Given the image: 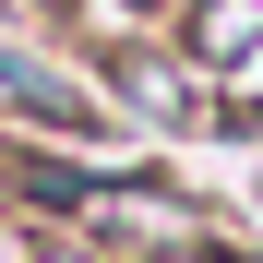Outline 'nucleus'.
I'll return each instance as SVG.
<instances>
[{"label":"nucleus","instance_id":"nucleus-1","mask_svg":"<svg viewBox=\"0 0 263 263\" xmlns=\"http://www.w3.org/2000/svg\"><path fill=\"white\" fill-rule=\"evenodd\" d=\"M251 36H263V0H203V12H192V48H203V60L251 48Z\"/></svg>","mask_w":263,"mask_h":263}]
</instances>
